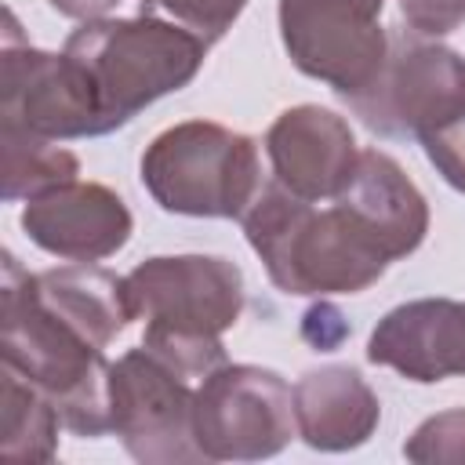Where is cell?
Listing matches in <instances>:
<instances>
[{"mask_svg":"<svg viewBox=\"0 0 465 465\" xmlns=\"http://www.w3.org/2000/svg\"><path fill=\"white\" fill-rule=\"evenodd\" d=\"M240 225L272 287L283 294H360L389 269L385 251L338 200L316 207L276 178H265L254 203L240 214Z\"/></svg>","mask_w":465,"mask_h":465,"instance_id":"6da1fadb","label":"cell"},{"mask_svg":"<svg viewBox=\"0 0 465 465\" xmlns=\"http://www.w3.org/2000/svg\"><path fill=\"white\" fill-rule=\"evenodd\" d=\"M127 309L145 323L142 345L189 378L229 363L222 334L243 312V272L222 254H156L124 276Z\"/></svg>","mask_w":465,"mask_h":465,"instance_id":"7a4b0ae2","label":"cell"},{"mask_svg":"<svg viewBox=\"0 0 465 465\" xmlns=\"http://www.w3.org/2000/svg\"><path fill=\"white\" fill-rule=\"evenodd\" d=\"M0 356L4 367L33 381L76 436H105L109 425V360L105 349L65 323L33 287V272L4 254L0 283Z\"/></svg>","mask_w":465,"mask_h":465,"instance_id":"3957f363","label":"cell"},{"mask_svg":"<svg viewBox=\"0 0 465 465\" xmlns=\"http://www.w3.org/2000/svg\"><path fill=\"white\" fill-rule=\"evenodd\" d=\"M62 51L84 69L109 131L131 124L156 98L182 91L207 58L196 33L160 15L80 22Z\"/></svg>","mask_w":465,"mask_h":465,"instance_id":"277c9868","label":"cell"},{"mask_svg":"<svg viewBox=\"0 0 465 465\" xmlns=\"http://www.w3.org/2000/svg\"><path fill=\"white\" fill-rule=\"evenodd\" d=\"M138 178L156 207L185 218H240L265 185L258 142L214 120L160 131L142 153Z\"/></svg>","mask_w":465,"mask_h":465,"instance_id":"5b68a950","label":"cell"},{"mask_svg":"<svg viewBox=\"0 0 465 465\" xmlns=\"http://www.w3.org/2000/svg\"><path fill=\"white\" fill-rule=\"evenodd\" d=\"M345 105L381 138H421L465 113V58L411 25L392 29L374 84Z\"/></svg>","mask_w":465,"mask_h":465,"instance_id":"8992f818","label":"cell"},{"mask_svg":"<svg viewBox=\"0 0 465 465\" xmlns=\"http://www.w3.org/2000/svg\"><path fill=\"white\" fill-rule=\"evenodd\" d=\"M193 436L203 461H262L280 454L294 421V389L254 363H222L193 396Z\"/></svg>","mask_w":465,"mask_h":465,"instance_id":"52a82bcc","label":"cell"},{"mask_svg":"<svg viewBox=\"0 0 465 465\" xmlns=\"http://www.w3.org/2000/svg\"><path fill=\"white\" fill-rule=\"evenodd\" d=\"M193 378L138 345L109 367V425L142 465L203 461L193 436Z\"/></svg>","mask_w":465,"mask_h":465,"instance_id":"ba28073f","label":"cell"},{"mask_svg":"<svg viewBox=\"0 0 465 465\" xmlns=\"http://www.w3.org/2000/svg\"><path fill=\"white\" fill-rule=\"evenodd\" d=\"M0 124H15L51 142L109 134L84 69L65 51L54 54L33 47L11 11H4Z\"/></svg>","mask_w":465,"mask_h":465,"instance_id":"9c48e42d","label":"cell"},{"mask_svg":"<svg viewBox=\"0 0 465 465\" xmlns=\"http://www.w3.org/2000/svg\"><path fill=\"white\" fill-rule=\"evenodd\" d=\"M378 15L367 0H280L287 58L341 102L363 94L389 54V33Z\"/></svg>","mask_w":465,"mask_h":465,"instance_id":"30bf717a","label":"cell"},{"mask_svg":"<svg viewBox=\"0 0 465 465\" xmlns=\"http://www.w3.org/2000/svg\"><path fill=\"white\" fill-rule=\"evenodd\" d=\"M272 178L302 200H334L360 160L356 134L345 116L323 105H291L265 131Z\"/></svg>","mask_w":465,"mask_h":465,"instance_id":"8fae6325","label":"cell"},{"mask_svg":"<svg viewBox=\"0 0 465 465\" xmlns=\"http://www.w3.org/2000/svg\"><path fill=\"white\" fill-rule=\"evenodd\" d=\"M18 222L40 251L65 262H102L116 254L134 232L124 196L102 182L80 178L25 200Z\"/></svg>","mask_w":465,"mask_h":465,"instance_id":"7c38bea8","label":"cell"},{"mask_svg":"<svg viewBox=\"0 0 465 465\" xmlns=\"http://www.w3.org/2000/svg\"><path fill=\"white\" fill-rule=\"evenodd\" d=\"M367 360L418 385L465 378V302L414 298L389 309L371 331Z\"/></svg>","mask_w":465,"mask_h":465,"instance_id":"4fadbf2b","label":"cell"},{"mask_svg":"<svg viewBox=\"0 0 465 465\" xmlns=\"http://www.w3.org/2000/svg\"><path fill=\"white\" fill-rule=\"evenodd\" d=\"M334 200L367 229L389 262L414 254L429 232V203L421 189L381 149H360L356 171Z\"/></svg>","mask_w":465,"mask_h":465,"instance_id":"5bb4252c","label":"cell"},{"mask_svg":"<svg viewBox=\"0 0 465 465\" xmlns=\"http://www.w3.org/2000/svg\"><path fill=\"white\" fill-rule=\"evenodd\" d=\"M294 421L298 436L312 450H356L374 436L381 421V403L356 367L327 363L298 378Z\"/></svg>","mask_w":465,"mask_h":465,"instance_id":"9a60e30c","label":"cell"},{"mask_svg":"<svg viewBox=\"0 0 465 465\" xmlns=\"http://www.w3.org/2000/svg\"><path fill=\"white\" fill-rule=\"evenodd\" d=\"M33 287L65 323H73L80 334H87L94 345H109L124 327L134 320L124 294V276L94 265V262H73L58 269L33 272Z\"/></svg>","mask_w":465,"mask_h":465,"instance_id":"2e32d148","label":"cell"},{"mask_svg":"<svg viewBox=\"0 0 465 465\" xmlns=\"http://www.w3.org/2000/svg\"><path fill=\"white\" fill-rule=\"evenodd\" d=\"M62 418L54 403L11 367L0 371V454L11 465L51 461L58 454Z\"/></svg>","mask_w":465,"mask_h":465,"instance_id":"e0dca14e","label":"cell"},{"mask_svg":"<svg viewBox=\"0 0 465 465\" xmlns=\"http://www.w3.org/2000/svg\"><path fill=\"white\" fill-rule=\"evenodd\" d=\"M0 149H4V200H33L65 182H76L80 160L51 138L29 134L15 124H0Z\"/></svg>","mask_w":465,"mask_h":465,"instance_id":"ac0fdd59","label":"cell"},{"mask_svg":"<svg viewBox=\"0 0 465 465\" xmlns=\"http://www.w3.org/2000/svg\"><path fill=\"white\" fill-rule=\"evenodd\" d=\"M403 458L418 465H465V407L425 418L407 436Z\"/></svg>","mask_w":465,"mask_h":465,"instance_id":"d6986e66","label":"cell"},{"mask_svg":"<svg viewBox=\"0 0 465 465\" xmlns=\"http://www.w3.org/2000/svg\"><path fill=\"white\" fill-rule=\"evenodd\" d=\"M138 7H142V15H160V18L185 25L211 47L232 29V22L247 7V0H142Z\"/></svg>","mask_w":465,"mask_h":465,"instance_id":"ffe728a7","label":"cell"},{"mask_svg":"<svg viewBox=\"0 0 465 465\" xmlns=\"http://www.w3.org/2000/svg\"><path fill=\"white\" fill-rule=\"evenodd\" d=\"M418 142H421L429 163L440 171V178L450 189L465 193V113L447 120V124H440V127H432Z\"/></svg>","mask_w":465,"mask_h":465,"instance_id":"44dd1931","label":"cell"},{"mask_svg":"<svg viewBox=\"0 0 465 465\" xmlns=\"http://www.w3.org/2000/svg\"><path fill=\"white\" fill-rule=\"evenodd\" d=\"M403 22L421 36H447L465 22V0H400Z\"/></svg>","mask_w":465,"mask_h":465,"instance_id":"7402d4cb","label":"cell"},{"mask_svg":"<svg viewBox=\"0 0 465 465\" xmlns=\"http://www.w3.org/2000/svg\"><path fill=\"white\" fill-rule=\"evenodd\" d=\"M58 15L76 18V22H91V18H105L120 0H47Z\"/></svg>","mask_w":465,"mask_h":465,"instance_id":"603a6c76","label":"cell"},{"mask_svg":"<svg viewBox=\"0 0 465 465\" xmlns=\"http://www.w3.org/2000/svg\"><path fill=\"white\" fill-rule=\"evenodd\" d=\"M367 4H371L374 11H381V4H385V0H367Z\"/></svg>","mask_w":465,"mask_h":465,"instance_id":"cb8c5ba5","label":"cell"}]
</instances>
